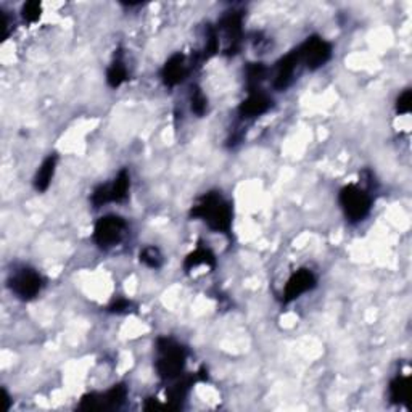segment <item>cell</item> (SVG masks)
I'll use <instances>...</instances> for the list:
<instances>
[{
  "mask_svg": "<svg viewBox=\"0 0 412 412\" xmlns=\"http://www.w3.org/2000/svg\"><path fill=\"white\" fill-rule=\"evenodd\" d=\"M190 102H192V112L199 116H203L206 112V97L199 87H192V95H190Z\"/></svg>",
  "mask_w": 412,
  "mask_h": 412,
  "instance_id": "cell-20",
  "label": "cell"
},
{
  "mask_svg": "<svg viewBox=\"0 0 412 412\" xmlns=\"http://www.w3.org/2000/svg\"><path fill=\"white\" fill-rule=\"evenodd\" d=\"M411 103H412V92L408 89V90H404L403 94L398 97V100H396V112L401 113V114L409 113L411 112V107H412Z\"/></svg>",
  "mask_w": 412,
  "mask_h": 412,
  "instance_id": "cell-22",
  "label": "cell"
},
{
  "mask_svg": "<svg viewBox=\"0 0 412 412\" xmlns=\"http://www.w3.org/2000/svg\"><path fill=\"white\" fill-rule=\"evenodd\" d=\"M126 396H127L126 387L116 385L112 388V390H108L105 394H89V396H84L79 408L87 409V411L118 408L119 404L124 403Z\"/></svg>",
  "mask_w": 412,
  "mask_h": 412,
  "instance_id": "cell-8",
  "label": "cell"
},
{
  "mask_svg": "<svg viewBox=\"0 0 412 412\" xmlns=\"http://www.w3.org/2000/svg\"><path fill=\"white\" fill-rule=\"evenodd\" d=\"M8 282L11 292H13L20 300L25 301L36 298L44 286L42 277L39 276V272L29 268L15 271Z\"/></svg>",
  "mask_w": 412,
  "mask_h": 412,
  "instance_id": "cell-5",
  "label": "cell"
},
{
  "mask_svg": "<svg viewBox=\"0 0 412 412\" xmlns=\"http://www.w3.org/2000/svg\"><path fill=\"white\" fill-rule=\"evenodd\" d=\"M190 216L203 219L214 232L229 234L232 228V208L218 192L203 195L192 208Z\"/></svg>",
  "mask_w": 412,
  "mask_h": 412,
  "instance_id": "cell-1",
  "label": "cell"
},
{
  "mask_svg": "<svg viewBox=\"0 0 412 412\" xmlns=\"http://www.w3.org/2000/svg\"><path fill=\"white\" fill-rule=\"evenodd\" d=\"M298 63H300V57H298L297 50L290 52L288 55L283 57L282 60L277 63L276 78H274V87H276V89L283 90V89H287L290 84H292Z\"/></svg>",
  "mask_w": 412,
  "mask_h": 412,
  "instance_id": "cell-10",
  "label": "cell"
},
{
  "mask_svg": "<svg viewBox=\"0 0 412 412\" xmlns=\"http://www.w3.org/2000/svg\"><path fill=\"white\" fill-rule=\"evenodd\" d=\"M160 358L156 361L158 375L165 380H172L182 372L185 364V350L171 339H160L156 341Z\"/></svg>",
  "mask_w": 412,
  "mask_h": 412,
  "instance_id": "cell-2",
  "label": "cell"
},
{
  "mask_svg": "<svg viewBox=\"0 0 412 412\" xmlns=\"http://www.w3.org/2000/svg\"><path fill=\"white\" fill-rule=\"evenodd\" d=\"M242 20H243L242 15L234 11V13H229L225 18H223V21H220V28L225 31V36L229 39L232 50H237V45L240 42Z\"/></svg>",
  "mask_w": 412,
  "mask_h": 412,
  "instance_id": "cell-14",
  "label": "cell"
},
{
  "mask_svg": "<svg viewBox=\"0 0 412 412\" xmlns=\"http://www.w3.org/2000/svg\"><path fill=\"white\" fill-rule=\"evenodd\" d=\"M55 166H57V155H50L42 161V165L37 170L36 177H34V187H36L37 192H45L49 189V185L54 179L55 174Z\"/></svg>",
  "mask_w": 412,
  "mask_h": 412,
  "instance_id": "cell-13",
  "label": "cell"
},
{
  "mask_svg": "<svg viewBox=\"0 0 412 412\" xmlns=\"http://www.w3.org/2000/svg\"><path fill=\"white\" fill-rule=\"evenodd\" d=\"M201 264L214 266V254L208 248H199V249H195L194 253H190L187 259H185L184 268L190 271L194 268H199V266Z\"/></svg>",
  "mask_w": 412,
  "mask_h": 412,
  "instance_id": "cell-15",
  "label": "cell"
},
{
  "mask_svg": "<svg viewBox=\"0 0 412 412\" xmlns=\"http://www.w3.org/2000/svg\"><path fill=\"white\" fill-rule=\"evenodd\" d=\"M247 76L248 83L257 84L259 81H263L266 76V68L263 66V63H249V66L247 68Z\"/></svg>",
  "mask_w": 412,
  "mask_h": 412,
  "instance_id": "cell-21",
  "label": "cell"
},
{
  "mask_svg": "<svg viewBox=\"0 0 412 412\" xmlns=\"http://www.w3.org/2000/svg\"><path fill=\"white\" fill-rule=\"evenodd\" d=\"M317 278L310 269H300L288 278L286 292H283V301L290 303V301L300 298L301 295L306 292H311L316 287Z\"/></svg>",
  "mask_w": 412,
  "mask_h": 412,
  "instance_id": "cell-9",
  "label": "cell"
},
{
  "mask_svg": "<svg viewBox=\"0 0 412 412\" xmlns=\"http://www.w3.org/2000/svg\"><path fill=\"white\" fill-rule=\"evenodd\" d=\"M408 377H396L390 384V398L393 403H403L408 399Z\"/></svg>",
  "mask_w": 412,
  "mask_h": 412,
  "instance_id": "cell-17",
  "label": "cell"
},
{
  "mask_svg": "<svg viewBox=\"0 0 412 412\" xmlns=\"http://www.w3.org/2000/svg\"><path fill=\"white\" fill-rule=\"evenodd\" d=\"M297 52L300 57V63H305L310 69H317L326 65L330 60V57H332V45L322 37L311 36L305 40V44L300 45Z\"/></svg>",
  "mask_w": 412,
  "mask_h": 412,
  "instance_id": "cell-4",
  "label": "cell"
},
{
  "mask_svg": "<svg viewBox=\"0 0 412 412\" xmlns=\"http://www.w3.org/2000/svg\"><path fill=\"white\" fill-rule=\"evenodd\" d=\"M141 261L148 266V268H153V269H158L161 264H163V257H161L160 249L155 248V247H147L142 249L141 253Z\"/></svg>",
  "mask_w": 412,
  "mask_h": 412,
  "instance_id": "cell-18",
  "label": "cell"
},
{
  "mask_svg": "<svg viewBox=\"0 0 412 412\" xmlns=\"http://www.w3.org/2000/svg\"><path fill=\"white\" fill-rule=\"evenodd\" d=\"M339 200L346 214V218L353 220V223L363 220L370 213V206H372V199H370V195L355 184L345 185V187L340 190Z\"/></svg>",
  "mask_w": 412,
  "mask_h": 412,
  "instance_id": "cell-3",
  "label": "cell"
},
{
  "mask_svg": "<svg viewBox=\"0 0 412 412\" xmlns=\"http://www.w3.org/2000/svg\"><path fill=\"white\" fill-rule=\"evenodd\" d=\"M131 301H127V300H118V301H114V303L108 307V311L110 312H116V314H121V312H127V311H131L129 307H131Z\"/></svg>",
  "mask_w": 412,
  "mask_h": 412,
  "instance_id": "cell-23",
  "label": "cell"
},
{
  "mask_svg": "<svg viewBox=\"0 0 412 412\" xmlns=\"http://www.w3.org/2000/svg\"><path fill=\"white\" fill-rule=\"evenodd\" d=\"M185 76H187V65H185V58L181 54L172 55L161 69V78L166 86L172 87L181 84Z\"/></svg>",
  "mask_w": 412,
  "mask_h": 412,
  "instance_id": "cell-12",
  "label": "cell"
},
{
  "mask_svg": "<svg viewBox=\"0 0 412 412\" xmlns=\"http://www.w3.org/2000/svg\"><path fill=\"white\" fill-rule=\"evenodd\" d=\"M271 105H272L271 98L263 94V92H252V94L240 103L239 113L242 118L245 119L257 118V116H261L268 112Z\"/></svg>",
  "mask_w": 412,
  "mask_h": 412,
  "instance_id": "cell-11",
  "label": "cell"
},
{
  "mask_svg": "<svg viewBox=\"0 0 412 412\" xmlns=\"http://www.w3.org/2000/svg\"><path fill=\"white\" fill-rule=\"evenodd\" d=\"M129 187H131L129 172L123 170L118 176H116L113 184L100 185V187H97L94 190V194H92L90 200L95 205V208L105 205V203H110V201H116V203L124 201L127 199Z\"/></svg>",
  "mask_w": 412,
  "mask_h": 412,
  "instance_id": "cell-7",
  "label": "cell"
},
{
  "mask_svg": "<svg viewBox=\"0 0 412 412\" xmlns=\"http://www.w3.org/2000/svg\"><path fill=\"white\" fill-rule=\"evenodd\" d=\"M126 79H127V69L124 66V63L121 61L119 58H116V60L112 63V66L108 68V73H107L108 84L116 89V87H119Z\"/></svg>",
  "mask_w": 412,
  "mask_h": 412,
  "instance_id": "cell-16",
  "label": "cell"
},
{
  "mask_svg": "<svg viewBox=\"0 0 412 412\" xmlns=\"http://www.w3.org/2000/svg\"><path fill=\"white\" fill-rule=\"evenodd\" d=\"M40 13H42V5L37 0H33V2H26L23 5L21 15L28 23H34L40 18Z\"/></svg>",
  "mask_w": 412,
  "mask_h": 412,
  "instance_id": "cell-19",
  "label": "cell"
},
{
  "mask_svg": "<svg viewBox=\"0 0 412 412\" xmlns=\"http://www.w3.org/2000/svg\"><path fill=\"white\" fill-rule=\"evenodd\" d=\"M126 230V220L114 214H108L97 220L94 229V240L98 247L110 248L119 243Z\"/></svg>",
  "mask_w": 412,
  "mask_h": 412,
  "instance_id": "cell-6",
  "label": "cell"
}]
</instances>
